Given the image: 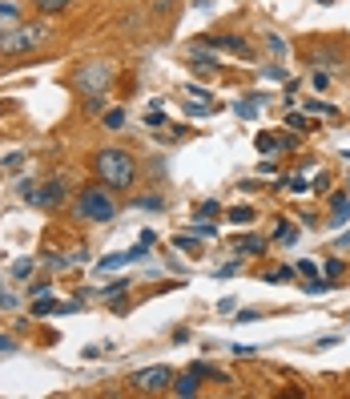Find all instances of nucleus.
Instances as JSON below:
<instances>
[{
	"label": "nucleus",
	"mask_w": 350,
	"mask_h": 399,
	"mask_svg": "<svg viewBox=\"0 0 350 399\" xmlns=\"http://www.w3.org/2000/svg\"><path fill=\"white\" fill-rule=\"evenodd\" d=\"M330 222H334V226H342V222H347L350 218V194H334V198H330Z\"/></svg>",
	"instance_id": "nucleus-10"
},
{
	"label": "nucleus",
	"mask_w": 350,
	"mask_h": 399,
	"mask_svg": "<svg viewBox=\"0 0 350 399\" xmlns=\"http://www.w3.org/2000/svg\"><path fill=\"white\" fill-rule=\"evenodd\" d=\"M72 218L77 222H113L117 218V198L101 186H85L72 202Z\"/></svg>",
	"instance_id": "nucleus-2"
},
{
	"label": "nucleus",
	"mask_w": 350,
	"mask_h": 399,
	"mask_svg": "<svg viewBox=\"0 0 350 399\" xmlns=\"http://www.w3.org/2000/svg\"><path fill=\"white\" fill-rule=\"evenodd\" d=\"M318 4H334V0H318Z\"/></svg>",
	"instance_id": "nucleus-39"
},
{
	"label": "nucleus",
	"mask_w": 350,
	"mask_h": 399,
	"mask_svg": "<svg viewBox=\"0 0 350 399\" xmlns=\"http://www.w3.org/2000/svg\"><path fill=\"white\" fill-rule=\"evenodd\" d=\"M145 259V242L133 246V250H121V254H109V259L97 262V270H121V266H129V262H141Z\"/></svg>",
	"instance_id": "nucleus-7"
},
{
	"label": "nucleus",
	"mask_w": 350,
	"mask_h": 399,
	"mask_svg": "<svg viewBox=\"0 0 350 399\" xmlns=\"http://www.w3.org/2000/svg\"><path fill=\"white\" fill-rule=\"evenodd\" d=\"M145 125H149V129H157V125H165V113H162V105H153V109H149V118H145Z\"/></svg>",
	"instance_id": "nucleus-27"
},
{
	"label": "nucleus",
	"mask_w": 350,
	"mask_h": 399,
	"mask_svg": "<svg viewBox=\"0 0 350 399\" xmlns=\"http://www.w3.org/2000/svg\"><path fill=\"white\" fill-rule=\"evenodd\" d=\"M202 45H210V48H230V53H242V57H250V45H246L242 37H206Z\"/></svg>",
	"instance_id": "nucleus-8"
},
{
	"label": "nucleus",
	"mask_w": 350,
	"mask_h": 399,
	"mask_svg": "<svg viewBox=\"0 0 350 399\" xmlns=\"http://www.w3.org/2000/svg\"><path fill=\"white\" fill-rule=\"evenodd\" d=\"M48 37L45 24H17V28H4L0 33V53H28V48H37L41 41Z\"/></svg>",
	"instance_id": "nucleus-5"
},
{
	"label": "nucleus",
	"mask_w": 350,
	"mask_h": 399,
	"mask_svg": "<svg viewBox=\"0 0 350 399\" xmlns=\"http://www.w3.org/2000/svg\"><path fill=\"white\" fill-rule=\"evenodd\" d=\"M233 355H242V359H254L257 347H246V343H237V347H233Z\"/></svg>",
	"instance_id": "nucleus-33"
},
{
	"label": "nucleus",
	"mask_w": 350,
	"mask_h": 399,
	"mask_svg": "<svg viewBox=\"0 0 350 399\" xmlns=\"http://www.w3.org/2000/svg\"><path fill=\"white\" fill-rule=\"evenodd\" d=\"M189 65H193L197 73H206V77L222 69V61H217V57H210V53H202V48H193V53H189Z\"/></svg>",
	"instance_id": "nucleus-9"
},
{
	"label": "nucleus",
	"mask_w": 350,
	"mask_h": 399,
	"mask_svg": "<svg viewBox=\"0 0 350 399\" xmlns=\"http://www.w3.org/2000/svg\"><path fill=\"white\" fill-rule=\"evenodd\" d=\"M125 286H129V279H113V282H105V286L97 290V299H109V303H113V299H121V295H125Z\"/></svg>",
	"instance_id": "nucleus-15"
},
{
	"label": "nucleus",
	"mask_w": 350,
	"mask_h": 399,
	"mask_svg": "<svg viewBox=\"0 0 350 399\" xmlns=\"http://www.w3.org/2000/svg\"><path fill=\"white\" fill-rule=\"evenodd\" d=\"M310 85H314V89H327V85H330V77H327L322 69H314V77H310Z\"/></svg>",
	"instance_id": "nucleus-32"
},
{
	"label": "nucleus",
	"mask_w": 350,
	"mask_h": 399,
	"mask_svg": "<svg viewBox=\"0 0 350 399\" xmlns=\"http://www.w3.org/2000/svg\"><path fill=\"white\" fill-rule=\"evenodd\" d=\"M125 121H129V113H125V109H121V105H117V109H105V113H101V125H105V129H125Z\"/></svg>",
	"instance_id": "nucleus-12"
},
{
	"label": "nucleus",
	"mask_w": 350,
	"mask_h": 399,
	"mask_svg": "<svg viewBox=\"0 0 350 399\" xmlns=\"http://www.w3.org/2000/svg\"><path fill=\"white\" fill-rule=\"evenodd\" d=\"M173 246H177V250H189V254L197 250V242H193L189 234H177V238H173Z\"/></svg>",
	"instance_id": "nucleus-28"
},
{
	"label": "nucleus",
	"mask_w": 350,
	"mask_h": 399,
	"mask_svg": "<svg viewBox=\"0 0 350 399\" xmlns=\"http://www.w3.org/2000/svg\"><path fill=\"white\" fill-rule=\"evenodd\" d=\"M129 383H133V391H141V396H157V391H165V387L173 383V371H169L165 363H157V367H145V371H137Z\"/></svg>",
	"instance_id": "nucleus-6"
},
{
	"label": "nucleus",
	"mask_w": 350,
	"mask_h": 399,
	"mask_svg": "<svg viewBox=\"0 0 350 399\" xmlns=\"http://www.w3.org/2000/svg\"><path fill=\"white\" fill-rule=\"evenodd\" d=\"M109 81H113V65H109V61H81V65L72 69V77H69L72 93H85V97L105 93Z\"/></svg>",
	"instance_id": "nucleus-3"
},
{
	"label": "nucleus",
	"mask_w": 350,
	"mask_h": 399,
	"mask_svg": "<svg viewBox=\"0 0 350 399\" xmlns=\"http://www.w3.org/2000/svg\"><path fill=\"white\" fill-rule=\"evenodd\" d=\"M57 299H52V295H37V303L28 306V315H32V319H41V315H52V310H57Z\"/></svg>",
	"instance_id": "nucleus-14"
},
{
	"label": "nucleus",
	"mask_w": 350,
	"mask_h": 399,
	"mask_svg": "<svg viewBox=\"0 0 350 399\" xmlns=\"http://www.w3.org/2000/svg\"><path fill=\"white\" fill-rule=\"evenodd\" d=\"M193 234H197V238H213V234H217V226H213V222H197Z\"/></svg>",
	"instance_id": "nucleus-30"
},
{
	"label": "nucleus",
	"mask_w": 350,
	"mask_h": 399,
	"mask_svg": "<svg viewBox=\"0 0 350 399\" xmlns=\"http://www.w3.org/2000/svg\"><path fill=\"white\" fill-rule=\"evenodd\" d=\"M306 109H310V113H318V118H338V109H334V105H327V101H310Z\"/></svg>",
	"instance_id": "nucleus-23"
},
{
	"label": "nucleus",
	"mask_w": 350,
	"mask_h": 399,
	"mask_svg": "<svg viewBox=\"0 0 350 399\" xmlns=\"http://www.w3.org/2000/svg\"><path fill=\"white\" fill-rule=\"evenodd\" d=\"M32 270H37V262H32V259H21L17 266H12V279H28Z\"/></svg>",
	"instance_id": "nucleus-26"
},
{
	"label": "nucleus",
	"mask_w": 350,
	"mask_h": 399,
	"mask_svg": "<svg viewBox=\"0 0 350 399\" xmlns=\"http://www.w3.org/2000/svg\"><path fill=\"white\" fill-rule=\"evenodd\" d=\"M21 198L28 206H41V210H57V206H65V198H69V182L65 178H48V182H21Z\"/></svg>",
	"instance_id": "nucleus-4"
},
{
	"label": "nucleus",
	"mask_w": 350,
	"mask_h": 399,
	"mask_svg": "<svg viewBox=\"0 0 350 399\" xmlns=\"http://www.w3.org/2000/svg\"><path fill=\"white\" fill-rule=\"evenodd\" d=\"M274 238H278L282 246H290V242H298V226H294V222H278Z\"/></svg>",
	"instance_id": "nucleus-18"
},
{
	"label": "nucleus",
	"mask_w": 350,
	"mask_h": 399,
	"mask_svg": "<svg viewBox=\"0 0 350 399\" xmlns=\"http://www.w3.org/2000/svg\"><path fill=\"white\" fill-rule=\"evenodd\" d=\"M310 61H314V69H318V65H334V61H342V53H338V48H322V53L314 48Z\"/></svg>",
	"instance_id": "nucleus-16"
},
{
	"label": "nucleus",
	"mask_w": 350,
	"mask_h": 399,
	"mask_svg": "<svg viewBox=\"0 0 350 399\" xmlns=\"http://www.w3.org/2000/svg\"><path fill=\"white\" fill-rule=\"evenodd\" d=\"M278 145H282V138H270V133H257V149H262V154H274Z\"/></svg>",
	"instance_id": "nucleus-25"
},
{
	"label": "nucleus",
	"mask_w": 350,
	"mask_h": 399,
	"mask_svg": "<svg viewBox=\"0 0 350 399\" xmlns=\"http://www.w3.org/2000/svg\"><path fill=\"white\" fill-rule=\"evenodd\" d=\"M8 351H17V339H8V335H0V355H8Z\"/></svg>",
	"instance_id": "nucleus-34"
},
{
	"label": "nucleus",
	"mask_w": 350,
	"mask_h": 399,
	"mask_svg": "<svg viewBox=\"0 0 350 399\" xmlns=\"http://www.w3.org/2000/svg\"><path fill=\"white\" fill-rule=\"evenodd\" d=\"M85 113H105V97L89 93V97H85Z\"/></svg>",
	"instance_id": "nucleus-24"
},
{
	"label": "nucleus",
	"mask_w": 350,
	"mask_h": 399,
	"mask_svg": "<svg viewBox=\"0 0 350 399\" xmlns=\"http://www.w3.org/2000/svg\"><path fill=\"white\" fill-rule=\"evenodd\" d=\"M93 174L101 178V186L109 189H133L137 182V158L121 145H105L93 154Z\"/></svg>",
	"instance_id": "nucleus-1"
},
{
	"label": "nucleus",
	"mask_w": 350,
	"mask_h": 399,
	"mask_svg": "<svg viewBox=\"0 0 350 399\" xmlns=\"http://www.w3.org/2000/svg\"><path fill=\"white\" fill-rule=\"evenodd\" d=\"M141 206H145V210H162L165 202H162V198H141Z\"/></svg>",
	"instance_id": "nucleus-35"
},
{
	"label": "nucleus",
	"mask_w": 350,
	"mask_h": 399,
	"mask_svg": "<svg viewBox=\"0 0 350 399\" xmlns=\"http://www.w3.org/2000/svg\"><path fill=\"white\" fill-rule=\"evenodd\" d=\"M298 275H302V279H318V266H314L310 259H302L298 262Z\"/></svg>",
	"instance_id": "nucleus-29"
},
{
	"label": "nucleus",
	"mask_w": 350,
	"mask_h": 399,
	"mask_svg": "<svg viewBox=\"0 0 350 399\" xmlns=\"http://www.w3.org/2000/svg\"><path fill=\"white\" fill-rule=\"evenodd\" d=\"M233 246H237L242 254H262V250H266V238H257V234H242L237 242H233Z\"/></svg>",
	"instance_id": "nucleus-13"
},
{
	"label": "nucleus",
	"mask_w": 350,
	"mask_h": 399,
	"mask_svg": "<svg viewBox=\"0 0 350 399\" xmlns=\"http://www.w3.org/2000/svg\"><path fill=\"white\" fill-rule=\"evenodd\" d=\"M286 125H290V129H298V133H310V129H318V125L306 118V113H286Z\"/></svg>",
	"instance_id": "nucleus-17"
},
{
	"label": "nucleus",
	"mask_w": 350,
	"mask_h": 399,
	"mask_svg": "<svg viewBox=\"0 0 350 399\" xmlns=\"http://www.w3.org/2000/svg\"><path fill=\"white\" fill-rule=\"evenodd\" d=\"M338 246H350V230H342V234H338Z\"/></svg>",
	"instance_id": "nucleus-37"
},
{
	"label": "nucleus",
	"mask_w": 350,
	"mask_h": 399,
	"mask_svg": "<svg viewBox=\"0 0 350 399\" xmlns=\"http://www.w3.org/2000/svg\"><path fill=\"white\" fill-rule=\"evenodd\" d=\"M257 109H262V97H254V101H242V105H237V118H257Z\"/></svg>",
	"instance_id": "nucleus-21"
},
{
	"label": "nucleus",
	"mask_w": 350,
	"mask_h": 399,
	"mask_svg": "<svg viewBox=\"0 0 350 399\" xmlns=\"http://www.w3.org/2000/svg\"><path fill=\"white\" fill-rule=\"evenodd\" d=\"M230 222L246 226V222H254V210H250V206H233V210H230Z\"/></svg>",
	"instance_id": "nucleus-22"
},
{
	"label": "nucleus",
	"mask_w": 350,
	"mask_h": 399,
	"mask_svg": "<svg viewBox=\"0 0 350 399\" xmlns=\"http://www.w3.org/2000/svg\"><path fill=\"white\" fill-rule=\"evenodd\" d=\"M169 4H173V0H153V8H157V12H165Z\"/></svg>",
	"instance_id": "nucleus-36"
},
{
	"label": "nucleus",
	"mask_w": 350,
	"mask_h": 399,
	"mask_svg": "<svg viewBox=\"0 0 350 399\" xmlns=\"http://www.w3.org/2000/svg\"><path fill=\"white\" fill-rule=\"evenodd\" d=\"M294 275H298V266H278V270H270V275H266V282H290Z\"/></svg>",
	"instance_id": "nucleus-19"
},
{
	"label": "nucleus",
	"mask_w": 350,
	"mask_h": 399,
	"mask_svg": "<svg viewBox=\"0 0 350 399\" xmlns=\"http://www.w3.org/2000/svg\"><path fill=\"white\" fill-rule=\"evenodd\" d=\"M327 186H330V174H318V178L310 182V189H314V194H327Z\"/></svg>",
	"instance_id": "nucleus-31"
},
{
	"label": "nucleus",
	"mask_w": 350,
	"mask_h": 399,
	"mask_svg": "<svg viewBox=\"0 0 350 399\" xmlns=\"http://www.w3.org/2000/svg\"><path fill=\"white\" fill-rule=\"evenodd\" d=\"M37 8H41L45 17H52V12H65V8H69V0H37Z\"/></svg>",
	"instance_id": "nucleus-20"
},
{
	"label": "nucleus",
	"mask_w": 350,
	"mask_h": 399,
	"mask_svg": "<svg viewBox=\"0 0 350 399\" xmlns=\"http://www.w3.org/2000/svg\"><path fill=\"white\" fill-rule=\"evenodd\" d=\"M342 158H347V162H350V149H342Z\"/></svg>",
	"instance_id": "nucleus-38"
},
{
	"label": "nucleus",
	"mask_w": 350,
	"mask_h": 399,
	"mask_svg": "<svg viewBox=\"0 0 350 399\" xmlns=\"http://www.w3.org/2000/svg\"><path fill=\"white\" fill-rule=\"evenodd\" d=\"M169 391H173V396H197V375H193V371H186V375H177V383H173V387H169Z\"/></svg>",
	"instance_id": "nucleus-11"
}]
</instances>
